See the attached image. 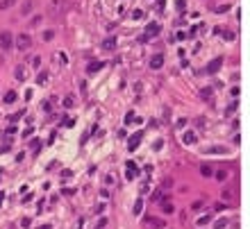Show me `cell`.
<instances>
[{"label": "cell", "instance_id": "6da1fadb", "mask_svg": "<svg viewBox=\"0 0 250 229\" xmlns=\"http://www.w3.org/2000/svg\"><path fill=\"white\" fill-rule=\"evenodd\" d=\"M221 66H223V57H216V59H212L207 64V73L209 75H216V73L221 70Z\"/></svg>", "mask_w": 250, "mask_h": 229}, {"label": "cell", "instance_id": "7a4b0ae2", "mask_svg": "<svg viewBox=\"0 0 250 229\" xmlns=\"http://www.w3.org/2000/svg\"><path fill=\"white\" fill-rule=\"evenodd\" d=\"M30 45H32V39H30V34H21V36L16 39V48H18V50H27Z\"/></svg>", "mask_w": 250, "mask_h": 229}, {"label": "cell", "instance_id": "3957f363", "mask_svg": "<svg viewBox=\"0 0 250 229\" xmlns=\"http://www.w3.org/2000/svg\"><path fill=\"white\" fill-rule=\"evenodd\" d=\"M11 43H14V39H11V34H9V32H2V34H0V45H2V50H9V48H11Z\"/></svg>", "mask_w": 250, "mask_h": 229}, {"label": "cell", "instance_id": "277c9868", "mask_svg": "<svg viewBox=\"0 0 250 229\" xmlns=\"http://www.w3.org/2000/svg\"><path fill=\"white\" fill-rule=\"evenodd\" d=\"M141 138H143V132H137L134 136H130L127 150H137V147H139V143H141Z\"/></svg>", "mask_w": 250, "mask_h": 229}, {"label": "cell", "instance_id": "5b68a950", "mask_svg": "<svg viewBox=\"0 0 250 229\" xmlns=\"http://www.w3.org/2000/svg\"><path fill=\"white\" fill-rule=\"evenodd\" d=\"M159 34V23H148V27H146V36H143V41L146 39H150V36H157Z\"/></svg>", "mask_w": 250, "mask_h": 229}, {"label": "cell", "instance_id": "8992f818", "mask_svg": "<svg viewBox=\"0 0 250 229\" xmlns=\"http://www.w3.org/2000/svg\"><path fill=\"white\" fill-rule=\"evenodd\" d=\"M125 168H127V172H125V177H127V179H137L139 177V168L134 166V161H127Z\"/></svg>", "mask_w": 250, "mask_h": 229}, {"label": "cell", "instance_id": "52a82bcc", "mask_svg": "<svg viewBox=\"0 0 250 229\" xmlns=\"http://www.w3.org/2000/svg\"><path fill=\"white\" fill-rule=\"evenodd\" d=\"M162 66H164V55H155V57L150 59V68H152V70H159Z\"/></svg>", "mask_w": 250, "mask_h": 229}, {"label": "cell", "instance_id": "ba28073f", "mask_svg": "<svg viewBox=\"0 0 250 229\" xmlns=\"http://www.w3.org/2000/svg\"><path fill=\"white\" fill-rule=\"evenodd\" d=\"M112 48H116V36H109L103 41V50H112Z\"/></svg>", "mask_w": 250, "mask_h": 229}, {"label": "cell", "instance_id": "9c48e42d", "mask_svg": "<svg viewBox=\"0 0 250 229\" xmlns=\"http://www.w3.org/2000/svg\"><path fill=\"white\" fill-rule=\"evenodd\" d=\"M200 172H202L205 177H212V175H214V168H212L209 163H202V166H200Z\"/></svg>", "mask_w": 250, "mask_h": 229}, {"label": "cell", "instance_id": "30bf717a", "mask_svg": "<svg viewBox=\"0 0 250 229\" xmlns=\"http://www.w3.org/2000/svg\"><path fill=\"white\" fill-rule=\"evenodd\" d=\"M148 225L155 227V229H162L164 227V220H159V218H148Z\"/></svg>", "mask_w": 250, "mask_h": 229}, {"label": "cell", "instance_id": "8fae6325", "mask_svg": "<svg viewBox=\"0 0 250 229\" xmlns=\"http://www.w3.org/2000/svg\"><path fill=\"white\" fill-rule=\"evenodd\" d=\"M225 147H205V154H223Z\"/></svg>", "mask_w": 250, "mask_h": 229}, {"label": "cell", "instance_id": "7c38bea8", "mask_svg": "<svg viewBox=\"0 0 250 229\" xmlns=\"http://www.w3.org/2000/svg\"><path fill=\"white\" fill-rule=\"evenodd\" d=\"M162 209H164L166 213H173V202H168V200H162Z\"/></svg>", "mask_w": 250, "mask_h": 229}, {"label": "cell", "instance_id": "4fadbf2b", "mask_svg": "<svg viewBox=\"0 0 250 229\" xmlns=\"http://www.w3.org/2000/svg\"><path fill=\"white\" fill-rule=\"evenodd\" d=\"M32 7H34V2H32V0H27L25 5H23V16H27V14L32 11Z\"/></svg>", "mask_w": 250, "mask_h": 229}, {"label": "cell", "instance_id": "5bb4252c", "mask_svg": "<svg viewBox=\"0 0 250 229\" xmlns=\"http://www.w3.org/2000/svg\"><path fill=\"white\" fill-rule=\"evenodd\" d=\"M103 66H105L103 61H93V64L89 66V73H95V70H100V68H103Z\"/></svg>", "mask_w": 250, "mask_h": 229}, {"label": "cell", "instance_id": "9a60e30c", "mask_svg": "<svg viewBox=\"0 0 250 229\" xmlns=\"http://www.w3.org/2000/svg\"><path fill=\"white\" fill-rule=\"evenodd\" d=\"M193 141H196V134H193V132H187V134H184V143L191 145Z\"/></svg>", "mask_w": 250, "mask_h": 229}, {"label": "cell", "instance_id": "2e32d148", "mask_svg": "<svg viewBox=\"0 0 250 229\" xmlns=\"http://www.w3.org/2000/svg\"><path fill=\"white\" fill-rule=\"evenodd\" d=\"M234 197V188H225L223 191V200H232Z\"/></svg>", "mask_w": 250, "mask_h": 229}, {"label": "cell", "instance_id": "e0dca14e", "mask_svg": "<svg viewBox=\"0 0 250 229\" xmlns=\"http://www.w3.org/2000/svg\"><path fill=\"white\" fill-rule=\"evenodd\" d=\"M141 209H143V202H141V200H137V202H134V209H132V211H134V216H139V213H141Z\"/></svg>", "mask_w": 250, "mask_h": 229}, {"label": "cell", "instance_id": "ac0fdd59", "mask_svg": "<svg viewBox=\"0 0 250 229\" xmlns=\"http://www.w3.org/2000/svg\"><path fill=\"white\" fill-rule=\"evenodd\" d=\"M14 2H16V0H2V2H0V9H9Z\"/></svg>", "mask_w": 250, "mask_h": 229}, {"label": "cell", "instance_id": "d6986e66", "mask_svg": "<svg viewBox=\"0 0 250 229\" xmlns=\"http://www.w3.org/2000/svg\"><path fill=\"white\" fill-rule=\"evenodd\" d=\"M14 100H16V93H14V91L5 93V102H14Z\"/></svg>", "mask_w": 250, "mask_h": 229}, {"label": "cell", "instance_id": "ffe728a7", "mask_svg": "<svg viewBox=\"0 0 250 229\" xmlns=\"http://www.w3.org/2000/svg\"><path fill=\"white\" fill-rule=\"evenodd\" d=\"M16 77H18V79H25V70H23V66L16 68Z\"/></svg>", "mask_w": 250, "mask_h": 229}, {"label": "cell", "instance_id": "44dd1931", "mask_svg": "<svg viewBox=\"0 0 250 229\" xmlns=\"http://www.w3.org/2000/svg\"><path fill=\"white\" fill-rule=\"evenodd\" d=\"M152 200H155V202L164 200V193H162V191H155V193H152Z\"/></svg>", "mask_w": 250, "mask_h": 229}, {"label": "cell", "instance_id": "7402d4cb", "mask_svg": "<svg viewBox=\"0 0 250 229\" xmlns=\"http://www.w3.org/2000/svg\"><path fill=\"white\" fill-rule=\"evenodd\" d=\"M225 227H227V218H223V220L216 222V229H225Z\"/></svg>", "mask_w": 250, "mask_h": 229}, {"label": "cell", "instance_id": "603a6c76", "mask_svg": "<svg viewBox=\"0 0 250 229\" xmlns=\"http://www.w3.org/2000/svg\"><path fill=\"white\" fill-rule=\"evenodd\" d=\"M132 118H134V111H127V116H125V125H132Z\"/></svg>", "mask_w": 250, "mask_h": 229}, {"label": "cell", "instance_id": "cb8c5ba5", "mask_svg": "<svg viewBox=\"0 0 250 229\" xmlns=\"http://www.w3.org/2000/svg\"><path fill=\"white\" fill-rule=\"evenodd\" d=\"M148 188H150V179H146V181H143V184H141V193H146Z\"/></svg>", "mask_w": 250, "mask_h": 229}, {"label": "cell", "instance_id": "d4e9b609", "mask_svg": "<svg viewBox=\"0 0 250 229\" xmlns=\"http://www.w3.org/2000/svg\"><path fill=\"white\" fill-rule=\"evenodd\" d=\"M64 107H66V109H71V107H73V98H71V95L64 100Z\"/></svg>", "mask_w": 250, "mask_h": 229}, {"label": "cell", "instance_id": "484cf974", "mask_svg": "<svg viewBox=\"0 0 250 229\" xmlns=\"http://www.w3.org/2000/svg\"><path fill=\"white\" fill-rule=\"evenodd\" d=\"M209 220H212V216H209V213H207V216H202V218H200V220H198V225H205V222H209Z\"/></svg>", "mask_w": 250, "mask_h": 229}, {"label": "cell", "instance_id": "4316f807", "mask_svg": "<svg viewBox=\"0 0 250 229\" xmlns=\"http://www.w3.org/2000/svg\"><path fill=\"white\" fill-rule=\"evenodd\" d=\"M141 16H143V11H139V9H137V11H132V18H134V21H139Z\"/></svg>", "mask_w": 250, "mask_h": 229}, {"label": "cell", "instance_id": "83f0119b", "mask_svg": "<svg viewBox=\"0 0 250 229\" xmlns=\"http://www.w3.org/2000/svg\"><path fill=\"white\" fill-rule=\"evenodd\" d=\"M46 79H48V75H46V73H41V75L36 77V82H39V84H43V82H46Z\"/></svg>", "mask_w": 250, "mask_h": 229}, {"label": "cell", "instance_id": "f1b7e54d", "mask_svg": "<svg viewBox=\"0 0 250 229\" xmlns=\"http://www.w3.org/2000/svg\"><path fill=\"white\" fill-rule=\"evenodd\" d=\"M216 179H221V181H223V179H227V172H225V170H221V172L216 175Z\"/></svg>", "mask_w": 250, "mask_h": 229}, {"label": "cell", "instance_id": "f546056e", "mask_svg": "<svg viewBox=\"0 0 250 229\" xmlns=\"http://www.w3.org/2000/svg\"><path fill=\"white\" fill-rule=\"evenodd\" d=\"M227 9H230V7H227V5H221V7L216 9V11H218V14H225V11H227Z\"/></svg>", "mask_w": 250, "mask_h": 229}, {"label": "cell", "instance_id": "4dcf8cb0", "mask_svg": "<svg viewBox=\"0 0 250 229\" xmlns=\"http://www.w3.org/2000/svg\"><path fill=\"white\" fill-rule=\"evenodd\" d=\"M0 200H2V193H0Z\"/></svg>", "mask_w": 250, "mask_h": 229}]
</instances>
